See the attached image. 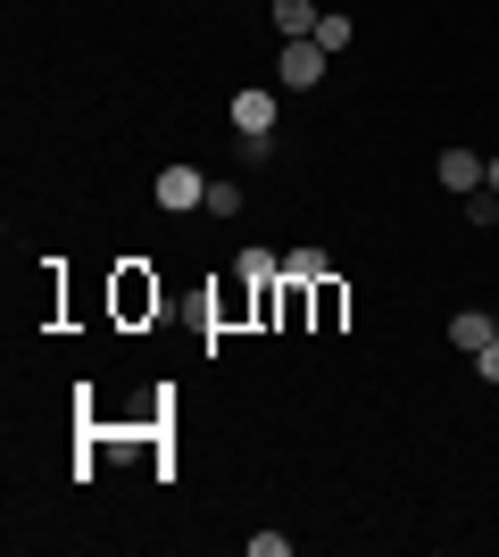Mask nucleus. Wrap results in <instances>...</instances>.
Segmentation results:
<instances>
[{"instance_id": "obj_8", "label": "nucleus", "mask_w": 499, "mask_h": 557, "mask_svg": "<svg viewBox=\"0 0 499 557\" xmlns=\"http://www.w3.org/2000/svg\"><path fill=\"white\" fill-rule=\"evenodd\" d=\"M491 333H499V317H483V308H458V317H450V342L466 349V358H475V349L491 342Z\"/></svg>"}, {"instance_id": "obj_2", "label": "nucleus", "mask_w": 499, "mask_h": 557, "mask_svg": "<svg viewBox=\"0 0 499 557\" xmlns=\"http://www.w3.org/2000/svg\"><path fill=\"white\" fill-rule=\"evenodd\" d=\"M150 200H159L166 216H184V209H209V175H200V166H159Z\"/></svg>"}, {"instance_id": "obj_14", "label": "nucleus", "mask_w": 499, "mask_h": 557, "mask_svg": "<svg viewBox=\"0 0 499 557\" xmlns=\"http://www.w3.org/2000/svg\"><path fill=\"white\" fill-rule=\"evenodd\" d=\"M483 184H491V191H499V159H491V166H483Z\"/></svg>"}, {"instance_id": "obj_4", "label": "nucleus", "mask_w": 499, "mask_h": 557, "mask_svg": "<svg viewBox=\"0 0 499 557\" xmlns=\"http://www.w3.org/2000/svg\"><path fill=\"white\" fill-rule=\"evenodd\" d=\"M117 317H125V325H134V317H159V283H150L142 267H125V275H117Z\"/></svg>"}, {"instance_id": "obj_10", "label": "nucleus", "mask_w": 499, "mask_h": 557, "mask_svg": "<svg viewBox=\"0 0 499 557\" xmlns=\"http://www.w3.org/2000/svg\"><path fill=\"white\" fill-rule=\"evenodd\" d=\"M309 42H325L333 59H341V50H350V17H341V9H325V17H316V34Z\"/></svg>"}, {"instance_id": "obj_9", "label": "nucleus", "mask_w": 499, "mask_h": 557, "mask_svg": "<svg viewBox=\"0 0 499 557\" xmlns=\"http://www.w3.org/2000/svg\"><path fill=\"white\" fill-rule=\"evenodd\" d=\"M284 275L291 283H316V275H333V258L316 250V242H300V250H284Z\"/></svg>"}, {"instance_id": "obj_7", "label": "nucleus", "mask_w": 499, "mask_h": 557, "mask_svg": "<svg viewBox=\"0 0 499 557\" xmlns=\"http://www.w3.org/2000/svg\"><path fill=\"white\" fill-rule=\"evenodd\" d=\"M266 17H275V34H284V42H300V34H316V17H325V9H316V0H275Z\"/></svg>"}, {"instance_id": "obj_3", "label": "nucleus", "mask_w": 499, "mask_h": 557, "mask_svg": "<svg viewBox=\"0 0 499 557\" xmlns=\"http://www.w3.org/2000/svg\"><path fill=\"white\" fill-rule=\"evenodd\" d=\"M234 134H275V92L266 84H241L234 92Z\"/></svg>"}, {"instance_id": "obj_6", "label": "nucleus", "mask_w": 499, "mask_h": 557, "mask_svg": "<svg viewBox=\"0 0 499 557\" xmlns=\"http://www.w3.org/2000/svg\"><path fill=\"white\" fill-rule=\"evenodd\" d=\"M433 175H441L450 191H483V159H475V150H441V159H433Z\"/></svg>"}, {"instance_id": "obj_1", "label": "nucleus", "mask_w": 499, "mask_h": 557, "mask_svg": "<svg viewBox=\"0 0 499 557\" xmlns=\"http://www.w3.org/2000/svg\"><path fill=\"white\" fill-rule=\"evenodd\" d=\"M325 67H333V50H325V42H309V34H300V42H284V59H275L284 92H316V84H325Z\"/></svg>"}, {"instance_id": "obj_11", "label": "nucleus", "mask_w": 499, "mask_h": 557, "mask_svg": "<svg viewBox=\"0 0 499 557\" xmlns=\"http://www.w3.org/2000/svg\"><path fill=\"white\" fill-rule=\"evenodd\" d=\"M209 216H241V184H225V175H216V184H209Z\"/></svg>"}, {"instance_id": "obj_5", "label": "nucleus", "mask_w": 499, "mask_h": 557, "mask_svg": "<svg viewBox=\"0 0 499 557\" xmlns=\"http://www.w3.org/2000/svg\"><path fill=\"white\" fill-rule=\"evenodd\" d=\"M309 317H316V333H341V317H350V292H341L333 275H316V283H309Z\"/></svg>"}, {"instance_id": "obj_12", "label": "nucleus", "mask_w": 499, "mask_h": 557, "mask_svg": "<svg viewBox=\"0 0 499 557\" xmlns=\"http://www.w3.org/2000/svg\"><path fill=\"white\" fill-rule=\"evenodd\" d=\"M466 225H499V200H491V184H483V191H466Z\"/></svg>"}, {"instance_id": "obj_13", "label": "nucleus", "mask_w": 499, "mask_h": 557, "mask_svg": "<svg viewBox=\"0 0 499 557\" xmlns=\"http://www.w3.org/2000/svg\"><path fill=\"white\" fill-rule=\"evenodd\" d=\"M475 374H483V383H499V333H491V342L475 349Z\"/></svg>"}]
</instances>
